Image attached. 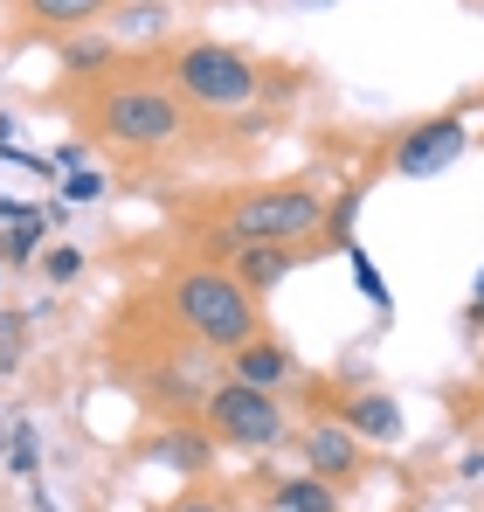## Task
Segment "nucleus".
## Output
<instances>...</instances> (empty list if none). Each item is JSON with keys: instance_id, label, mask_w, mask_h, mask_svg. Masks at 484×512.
Segmentation results:
<instances>
[{"instance_id": "obj_1", "label": "nucleus", "mask_w": 484, "mask_h": 512, "mask_svg": "<svg viewBox=\"0 0 484 512\" xmlns=\"http://www.w3.org/2000/svg\"><path fill=\"white\" fill-rule=\"evenodd\" d=\"M173 312L194 326V340L215 346V353H236V346L263 340V312H256V291L242 284L229 263H194L173 277Z\"/></svg>"}, {"instance_id": "obj_2", "label": "nucleus", "mask_w": 484, "mask_h": 512, "mask_svg": "<svg viewBox=\"0 0 484 512\" xmlns=\"http://www.w3.org/2000/svg\"><path fill=\"white\" fill-rule=\"evenodd\" d=\"M319 229H325V201L312 194V187H256V194H242L236 208H229L222 229H208V243H215L222 256L256 250V243L298 250V243L319 236Z\"/></svg>"}, {"instance_id": "obj_3", "label": "nucleus", "mask_w": 484, "mask_h": 512, "mask_svg": "<svg viewBox=\"0 0 484 512\" xmlns=\"http://www.w3.org/2000/svg\"><path fill=\"white\" fill-rule=\"evenodd\" d=\"M187 125V111L173 104V90L153 84H118L97 97V132L111 146H132V153H153V146H173Z\"/></svg>"}, {"instance_id": "obj_4", "label": "nucleus", "mask_w": 484, "mask_h": 512, "mask_svg": "<svg viewBox=\"0 0 484 512\" xmlns=\"http://www.w3.org/2000/svg\"><path fill=\"white\" fill-rule=\"evenodd\" d=\"M173 84H180V97H194L208 111H242L256 97V70H249V56H236L229 42H187L173 56Z\"/></svg>"}, {"instance_id": "obj_5", "label": "nucleus", "mask_w": 484, "mask_h": 512, "mask_svg": "<svg viewBox=\"0 0 484 512\" xmlns=\"http://www.w3.org/2000/svg\"><path fill=\"white\" fill-rule=\"evenodd\" d=\"M201 416L215 429V443H236V450H270L284 436V402L270 388H249V381H222L201 395Z\"/></svg>"}, {"instance_id": "obj_6", "label": "nucleus", "mask_w": 484, "mask_h": 512, "mask_svg": "<svg viewBox=\"0 0 484 512\" xmlns=\"http://www.w3.org/2000/svg\"><path fill=\"white\" fill-rule=\"evenodd\" d=\"M464 146H471V125L450 111V118H422V125H408L402 146H395V180H436V173H450L464 160Z\"/></svg>"}, {"instance_id": "obj_7", "label": "nucleus", "mask_w": 484, "mask_h": 512, "mask_svg": "<svg viewBox=\"0 0 484 512\" xmlns=\"http://www.w3.org/2000/svg\"><path fill=\"white\" fill-rule=\"evenodd\" d=\"M305 471L325 478V485H346V478L360 471V436L339 423V416L312 423V429H305Z\"/></svg>"}, {"instance_id": "obj_8", "label": "nucleus", "mask_w": 484, "mask_h": 512, "mask_svg": "<svg viewBox=\"0 0 484 512\" xmlns=\"http://www.w3.org/2000/svg\"><path fill=\"white\" fill-rule=\"evenodd\" d=\"M339 423L353 429L360 443H402L408 436V416L395 395H381V388H360V395H346L339 402Z\"/></svg>"}, {"instance_id": "obj_9", "label": "nucleus", "mask_w": 484, "mask_h": 512, "mask_svg": "<svg viewBox=\"0 0 484 512\" xmlns=\"http://www.w3.org/2000/svg\"><path fill=\"white\" fill-rule=\"evenodd\" d=\"M291 367H298V360H291V346L270 340V333L229 353V374H236V381H249V388H270V395H277V388L291 381Z\"/></svg>"}, {"instance_id": "obj_10", "label": "nucleus", "mask_w": 484, "mask_h": 512, "mask_svg": "<svg viewBox=\"0 0 484 512\" xmlns=\"http://www.w3.org/2000/svg\"><path fill=\"white\" fill-rule=\"evenodd\" d=\"M229 270H236L249 291H270V284H284L291 270H298V250H277V243H256V250H236L229 256Z\"/></svg>"}, {"instance_id": "obj_11", "label": "nucleus", "mask_w": 484, "mask_h": 512, "mask_svg": "<svg viewBox=\"0 0 484 512\" xmlns=\"http://www.w3.org/2000/svg\"><path fill=\"white\" fill-rule=\"evenodd\" d=\"M153 457L173 471H201L215 457V429H166V436H153Z\"/></svg>"}, {"instance_id": "obj_12", "label": "nucleus", "mask_w": 484, "mask_h": 512, "mask_svg": "<svg viewBox=\"0 0 484 512\" xmlns=\"http://www.w3.org/2000/svg\"><path fill=\"white\" fill-rule=\"evenodd\" d=\"M270 506L277 512H339V485H325V478H284L277 492H270Z\"/></svg>"}, {"instance_id": "obj_13", "label": "nucleus", "mask_w": 484, "mask_h": 512, "mask_svg": "<svg viewBox=\"0 0 484 512\" xmlns=\"http://www.w3.org/2000/svg\"><path fill=\"white\" fill-rule=\"evenodd\" d=\"M111 0H21V14L28 21H42V28H83V21H97Z\"/></svg>"}, {"instance_id": "obj_14", "label": "nucleus", "mask_w": 484, "mask_h": 512, "mask_svg": "<svg viewBox=\"0 0 484 512\" xmlns=\"http://www.w3.org/2000/svg\"><path fill=\"white\" fill-rule=\"evenodd\" d=\"M118 63V42L111 35H77L70 49H63V77H97V70H111Z\"/></svg>"}, {"instance_id": "obj_15", "label": "nucleus", "mask_w": 484, "mask_h": 512, "mask_svg": "<svg viewBox=\"0 0 484 512\" xmlns=\"http://www.w3.org/2000/svg\"><path fill=\"white\" fill-rule=\"evenodd\" d=\"M42 236H49V215H35V222H14V229L0 236V263H7V270H21V263H42V250H49Z\"/></svg>"}, {"instance_id": "obj_16", "label": "nucleus", "mask_w": 484, "mask_h": 512, "mask_svg": "<svg viewBox=\"0 0 484 512\" xmlns=\"http://www.w3.org/2000/svg\"><path fill=\"white\" fill-rule=\"evenodd\" d=\"M346 263H353V284H360V298H367L374 312H395V291H388V277L374 270V256L360 250V243H346Z\"/></svg>"}, {"instance_id": "obj_17", "label": "nucleus", "mask_w": 484, "mask_h": 512, "mask_svg": "<svg viewBox=\"0 0 484 512\" xmlns=\"http://www.w3.org/2000/svg\"><path fill=\"white\" fill-rule=\"evenodd\" d=\"M35 464H42L35 423H14V436H7V471H14V478H35Z\"/></svg>"}, {"instance_id": "obj_18", "label": "nucleus", "mask_w": 484, "mask_h": 512, "mask_svg": "<svg viewBox=\"0 0 484 512\" xmlns=\"http://www.w3.org/2000/svg\"><path fill=\"white\" fill-rule=\"evenodd\" d=\"M77 270H83V250H70V243H49V250H42V277H49V284H70Z\"/></svg>"}, {"instance_id": "obj_19", "label": "nucleus", "mask_w": 484, "mask_h": 512, "mask_svg": "<svg viewBox=\"0 0 484 512\" xmlns=\"http://www.w3.org/2000/svg\"><path fill=\"white\" fill-rule=\"evenodd\" d=\"M97 194H104V173H97V167H83V173H70V180H63V201H70V208L97 201Z\"/></svg>"}, {"instance_id": "obj_20", "label": "nucleus", "mask_w": 484, "mask_h": 512, "mask_svg": "<svg viewBox=\"0 0 484 512\" xmlns=\"http://www.w3.org/2000/svg\"><path fill=\"white\" fill-rule=\"evenodd\" d=\"M353 215H360V187H353L346 201H332V208H325V229H332V236L346 243V229H353Z\"/></svg>"}, {"instance_id": "obj_21", "label": "nucleus", "mask_w": 484, "mask_h": 512, "mask_svg": "<svg viewBox=\"0 0 484 512\" xmlns=\"http://www.w3.org/2000/svg\"><path fill=\"white\" fill-rule=\"evenodd\" d=\"M21 367V319H0V374Z\"/></svg>"}, {"instance_id": "obj_22", "label": "nucleus", "mask_w": 484, "mask_h": 512, "mask_svg": "<svg viewBox=\"0 0 484 512\" xmlns=\"http://www.w3.org/2000/svg\"><path fill=\"white\" fill-rule=\"evenodd\" d=\"M173 512H229V506H215V499H180Z\"/></svg>"}, {"instance_id": "obj_23", "label": "nucleus", "mask_w": 484, "mask_h": 512, "mask_svg": "<svg viewBox=\"0 0 484 512\" xmlns=\"http://www.w3.org/2000/svg\"><path fill=\"white\" fill-rule=\"evenodd\" d=\"M457 471H464V478H484V450H471V457H464Z\"/></svg>"}, {"instance_id": "obj_24", "label": "nucleus", "mask_w": 484, "mask_h": 512, "mask_svg": "<svg viewBox=\"0 0 484 512\" xmlns=\"http://www.w3.org/2000/svg\"><path fill=\"white\" fill-rule=\"evenodd\" d=\"M0 153H14V118L0 111Z\"/></svg>"}, {"instance_id": "obj_25", "label": "nucleus", "mask_w": 484, "mask_h": 512, "mask_svg": "<svg viewBox=\"0 0 484 512\" xmlns=\"http://www.w3.org/2000/svg\"><path fill=\"white\" fill-rule=\"evenodd\" d=\"M471 326H484V277H478V291H471Z\"/></svg>"}, {"instance_id": "obj_26", "label": "nucleus", "mask_w": 484, "mask_h": 512, "mask_svg": "<svg viewBox=\"0 0 484 512\" xmlns=\"http://www.w3.org/2000/svg\"><path fill=\"white\" fill-rule=\"evenodd\" d=\"M298 7H332V0H298Z\"/></svg>"}]
</instances>
